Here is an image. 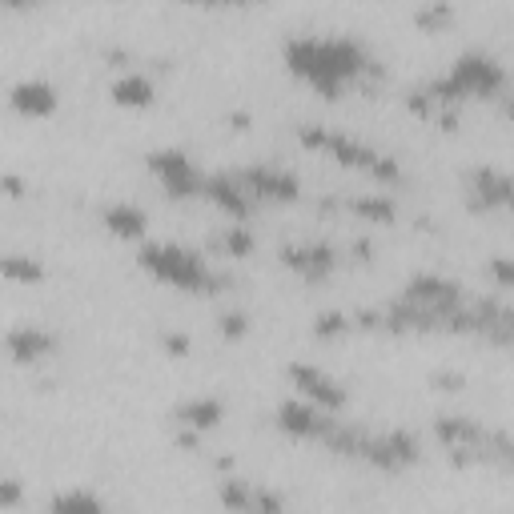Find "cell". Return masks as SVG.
<instances>
[{"label":"cell","instance_id":"cell-1","mask_svg":"<svg viewBox=\"0 0 514 514\" xmlns=\"http://www.w3.org/2000/svg\"><path fill=\"white\" fill-rule=\"evenodd\" d=\"M282 57H286V69L294 77L310 81L326 97H338V89L346 81H354L370 65L362 41H354V37H318V33L290 37L282 45Z\"/></svg>","mask_w":514,"mask_h":514},{"label":"cell","instance_id":"cell-2","mask_svg":"<svg viewBox=\"0 0 514 514\" xmlns=\"http://www.w3.org/2000/svg\"><path fill=\"white\" fill-rule=\"evenodd\" d=\"M137 266H141L149 278H157V282H165V286H173V290L213 294V290L221 286V278L205 266V257H197L193 249H185V245H177V241H145V245L137 249Z\"/></svg>","mask_w":514,"mask_h":514},{"label":"cell","instance_id":"cell-3","mask_svg":"<svg viewBox=\"0 0 514 514\" xmlns=\"http://www.w3.org/2000/svg\"><path fill=\"white\" fill-rule=\"evenodd\" d=\"M502 85H506V69H502L490 53L470 49V53H462V57L450 65L446 77H438V81L430 85V97H438V101L494 97V93H502Z\"/></svg>","mask_w":514,"mask_h":514},{"label":"cell","instance_id":"cell-4","mask_svg":"<svg viewBox=\"0 0 514 514\" xmlns=\"http://www.w3.org/2000/svg\"><path fill=\"white\" fill-rule=\"evenodd\" d=\"M149 169L161 177V185L169 189V197H193L201 193V169L193 165V157L185 149H157L149 153Z\"/></svg>","mask_w":514,"mask_h":514},{"label":"cell","instance_id":"cell-5","mask_svg":"<svg viewBox=\"0 0 514 514\" xmlns=\"http://www.w3.org/2000/svg\"><path fill=\"white\" fill-rule=\"evenodd\" d=\"M290 382L302 390V398L306 402H314L318 410H326V414H334V410H342L346 406V390L322 370V366H310V362H294L290 370Z\"/></svg>","mask_w":514,"mask_h":514},{"label":"cell","instance_id":"cell-6","mask_svg":"<svg viewBox=\"0 0 514 514\" xmlns=\"http://www.w3.org/2000/svg\"><path fill=\"white\" fill-rule=\"evenodd\" d=\"M237 181L245 185V193L257 201V197H266V201H294L302 193L298 177L290 169H278V165H249L245 173H237Z\"/></svg>","mask_w":514,"mask_h":514},{"label":"cell","instance_id":"cell-7","mask_svg":"<svg viewBox=\"0 0 514 514\" xmlns=\"http://www.w3.org/2000/svg\"><path fill=\"white\" fill-rule=\"evenodd\" d=\"M402 298L414 302V306H422V310L434 314V322H438V314H446V310H454V306L462 302V290H458V282H450V278L414 274V278L406 282V294H402Z\"/></svg>","mask_w":514,"mask_h":514},{"label":"cell","instance_id":"cell-8","mask_svg":"<svg viewBox=\"0 0 514 514\" xmlns=\"http://www.w3.org/2000/svg\"><path fill=\"white\" fill-rule=\"evenodd\" d=\"M9 105H13L21 117H49V113H57L61 93H57V85L45 81V77H25V81H17V85L9 89Z\"/></svg>","mask_w":514,"mask_h":514},{"label":"cell","instance_id":"cell-9","mask_svg":"<svg viewBox=\"0 0 514 514\" xmlns=\"http://www.w3.org/2000/svg\"><path fill=\"white\" fill-rule=\"evenodd\" d=\"M330 422L334 418L326 410H318L314 402H306V398H286L278 406V426L290 430V434H298V438H322L330 430Z\"/></svg>","mask_w":514,"mask_h":514},{"label":"cell","instance_id":"cell-10","mask_svg":"<svg viewBox=\"0 0 514 514\" xmlns=\"http://www.w3.org/2000/svg\"><path fill=\"white\" fill-rule=\"evenodd\" d=\"M201 193L217 205V209H225L229 217H237V221H245L249 217V209H253V197L245 193V185L237 181V177H229V173H213V177H205L201 181Z\"/></svg>","mask_w":514,"mask_h":514},{"label":"cell","instance_id":"cell-11","mask_svg":"<svg viewBox=\"0 0 514 514\" xmlns=\"http://www.w3.org/2000/svg\"><path fill=\"white\" fill-rule=\"evenodd\" d=\"M53 346H57V338L45 326H37V322H21V326L5 330V350L17 362H37V358L53 354Z\"/></svg>","mask_w":514,"mask_h":514},{"label":"cell","instance_id":"cell-12","mask_svg":"<svg viewBox=\"0 0 514 514\" xmlns=\"http://www.w3.org/2000/svg\"><path fill=\"white\" fill-rule=\"evenodd\" d=\"M282 262L290 270H298L302 278H326L338 257L330 245H290V249H282Z\"/></svg>","mask_w":514,"mask_h":514},{"label":"cell","instance_id":"cell-13","mask_svg":"<svg viewBox=\"0 0 514 514\" xmlns=\"http://www.w3.org/2000/svg\"><path fill=\"white\" fill-rule=\"evenodd\" d=\"M101 225L113 233V237H141L145 233V225H149V217H145V209L141 205H133V201H113V205H105L101 209Z\"/></svg>","mask_w":514,"mask_h":514},{"label":"cell","instance_id":"cell-14","mask_svg":"<svg viewBox=\"0 0 514 514\" xmlns=\"http://www.w3.org/2000/svg\"><path fill=\"white\" fill-rule=\"evenodd\" d=\"M221 418H225V402L213 398V394H201V398H189V402L177 406V422L185 430H193V434L197 430H213Z\"/></svg>","mask_w":514,"mask_h":514},{"label":"cell","instance_id":"cell-15","mask_svg":"<svg viewBox=\"0 0 514 514\" xmlns=\"http://www.w3.org/2000/svg\"><path fill=\"white\" fill-rule=\"evenodd\" d=\"M49 514H109L105 498L89 486H69V490H57L53 502H49Z\"/></svg>","mask_w":514,"mask_h":514},{"label":"cell","instance_id":"cell-16","mask_svg":"<svg viewBox=\"0 0 514 514\" xmlns=\"http://www.w3.org/2000/svg\"><path fill=\"white\" fill-rule=\"evenodd\" d=\"M153 97H157L153 77H145V73H137V69H129V73H121V77L113 81V101H117V105L145 109V105H153Z\"/></svg>","mask_w":514,"mask_h":514},{"label":"cell","instance_id":"cell-17","mask_svg":"<svg viewBox=\"0 0 514 514\" xmlns=\"http://www.w3.org/2000/svg\"><path fill=\"white\" fill-rule=\"evenodd\" d=\"M470 193L482 205H506L510 201V177L498 173V169H490V165H482V169L470 173Z\"/></svg>","mask_w":514,"mask_h":514},{"label":"cell","instance_id":"cell-18","mask_svg":"<svg viewBox=\"0 0 514 514\" xmlns=\"http://www.w3.org/2000/svg\"><path fill=\"white\" fill-rule=\"evenodd\" d=\"M0 274H5L9 282H41L45 278V266L37 262V257H25V253H5L0 257Z\"/></svg>","mask_w":514,"mask_h":514},{"label":"cell","instance_id":"cell-19","mask_svg":"<svg viewBox=\"0 0 514 514\" xmlns=\"http://www.w3.org/2000/svg\"><path fill=\"white\" fill-rule=\"evenodd\" d=\"M382 446L390 450L394 466H406V462L418 458V438H414L410 430H390V434H382Z\"/></svg>","mask_w":514,"mask_h":514},{"label":"cell","instance_id":"cell-20","mask_svg":"<svg viewBox=\"0 0 514 514\" xmlns=\"http://www.w3.org/2000/svg\"><path fill=\"white\" fill-rule=\"evenodd\" d=\"M217 498H221L229 510H237V514H249V502H253V486H249V482H241V478H225V482H221V490H217Z\"/></svg>","mask_w":514,"mask_h":514},{"label":"cell","instance_id":"cell-21","mask_svg":"<svg viewBox=\"0 0 514 514\" xmlns=\"http://www.w3.org/2000/svg\"><path fill=\"white\" fill-rule=\"evenodd\" d=\"M217 245H221L229 257H245L257 241H253V233H249L245 225H225V229H221V237H217Z\"/></svg>","mask_w":514,"mask_h":514},{"label":"cell","instance_id":"cell-22","mask_svg":"<svg viewBox=\"0 0 514 514\" xmlns=\"http://www.w3.org/2000/svg\"><path fill=\"white\" fill-rule=\"evenodd\" d=\"M354 213L358 217H370V221H394V201H386V193L382 197H358L354 201Z\"/></svg>","mask_w":514,"mask_h":514},{"label":"cell","instance_id":"cell-23","mask_svg":"<svg viewBox=\"0 0 514 514\" xmlns=\"http://www.w3.org/2000/svg\"><path fill=\"white\" fill-rule=\"evenodd\" d=\"M217 330H221L225 338H241V334L249 330V318H245L241 310H225V314L217 318Z\"/></svg>","mask_w":514,"mask_h":514},{"label":"cell","instance_id":"cell-24","mask_svg":"<svg viewBox=\"0 0 514 514\" xmlns=\"http://www.w3.org/2000/svg\"><path fill=\"white\" fill-rule=\"evenodd\" d=\"M350 322H346V314H338V310H330V314H318V322H314V330L322 334V338H330V334H342Z\"/></svg>","mask_w":514,"mask_h":514},{"label":"cell","instance_id":"cell-25","mask_svg":"<svg viewBox=\"0 0 514 514\" xmlns=\"http://www.w3.org/2000/svg\"><path fill=\"white\" fill-rule=\"evenodd\" d=\"M161 346H165L173 358H185V354L193 350V342H189L185 334H173V330H165V334H161Z\"/></svg>","mask_w":514,"mask_h":514},{"label":"cell","instance_id":"cell-26","mask_svg":"<svg viewBox=\"0 0 514 514\" xmlns=\"http://www.w3.org/2000/svg\"><path fill=\"white\" fill-rule=\"evenodd\" d=\"M21 498H25V490L17 478H0V506H17Z\"/></svg>","mask_w":514,"mask_h":514},{"label":"cell","instance_id":"cell-27","mask_svg":"<svg viewBox=\"0 0 514 514\" xmlns=\"http://www.w3.org/2000/svg\"><path fill=\"white\" fill-rule=\"evenodd\" d=\"M446 17H450V9H446V5H438V9L418 13V25H434V21H446Z\"/></svg>","mask_w":514,"mask_h":514},{"label":"cell","instance_id":"cell-28","mask_svg":"<svg viewBox=\"0 0 514 514\" xmlns=\"http://www.w3.org/2000/svg\"><path fill=\"white\" fill-rule=\"evenodd\" d=\"M490 270H494V278H498L502 286H510V278H514V274H510V262H506V257H498V262H490Z\"/></svg>","mask_w":514,"mask_h":514},{"label":"cell","instance_id":"cell-29","mask_svg":"<svg viewBox=\"0 0 514 514\" xmlns=\"http://www.w3.org/2000/svg\"><path fill=\"white\" fill-rule=\"evenodd\" d=\"M0 189H9V197H21V193H25V181H17V177H0Z\"/></svg>","mask_w":514,"mask_h":514}]
</instances>
